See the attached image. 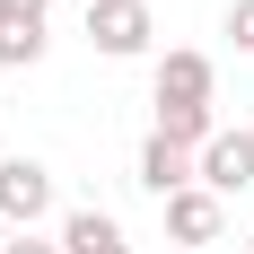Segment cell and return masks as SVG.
Segmentation results:
<instances>
[{
	"mask_svg": "<svg viewBox=\"0 0 254 254\" xmlns=\"http://www.w3.org/2000/svg\"><path fill=\"white\" fill-rule=\"evenodd\" d=\"M149 35H158L149 0H88V44H97L105 62H140Z\"/></svg>",
	"mask_w": 254,
	"mask_h": 254,
	"instance_id": "6da1fadb",
	"label": "cell"
},
{
	"mask_svg": "<svg viewBox=\"0 0 254 254\" xmlns=\"http://www.w3.org/2000/svg\"><path fill=\"white\" fill-rule=\"evenodd\" d=\"M53 210V167L44 158H0V219L9 228H35Z\"/></svg>",
	"mask_w": 254,
	"mask_h": 254,
	"instance_id": "7a4b0ae2",
	"label": "cell"
},
{
	"mask_svg": "<svg viewBox=\"0 0 254 254\" xmlns=\"http://www.w3.org/2000/svg\"><path fill=\"white\" fill-rule=\"evenodd\" d=\"M44 35H53V0H0V70L44 62Z\"/></svg>",
	"mask_w": 254,
	"mask_h": 254,
	"instance_id": "3957f363",
	"label": "cell"
},
{
	"mask_svg": "<svg viewBox=\"0 0 254 254\" xmlns=\"http://www.w3.org/2000/svg\"><path fill=\"white\" fill-rule=\"evenodd\" d=\"M193 176H202V193H219V202L246 193V184H254V131H219V140L193 158Z\"/></svg>",
	"mask_w": 254,
	"mask_h": 254,
	"instance_id": "277c9868",
	"label": "cell"
},
{
	"mask_svg": "<svg viewBox=\"0 0 254 254\" xmlns=\"http://www.w3.org/2000/svg\"><path fill=\"white\" fill-rule=\"evenodd\" d=\"M210 53H193V44H176V53H158V114L167 105H210Z\"/></svg>",
	"mask_w": 254,
	"mask_h": 254,
	"instance_id": "5b68a950",
	"label": "cell"
},
{
	"mask_svg": "<svg viewBox=\"0 0 254 254\" xmlns=\"http://www.w3.org/2000/svg\"><path fill=\"white\" fill-rule=\"evenodd\" d=\"M219 219H228V202L202 193V184H184L176 202H167V237H176V254H202L210 237H219Z\"/></svg>",
	"mask_w": 254,
	"mask_h": 254,
	"instance_id": "8992f818",
	"label": "cell"
},
{
	"mask_svg": "<svg viewBox=\"0 0 254 254\" xmlns=\"http://www.w3.org/2000/svg\"><path fill=\"white\" fill-rule=\"evenodd\" d=\"M140 184H149L158 202H176L184 184H202V176H193V149H176V140L149 131V140H140Z\"/></svg>",
	"mask_w": 254,
	"mask_h": 254,
	"instance_id": "52a82bcc",
	"label": "cell"
},
{
	"mask_svg": "<svg viewBox=\"0 0 254 254\" xmlns=\"http://www.w3.org/2000/svg\"><path fill=\"white\" fill-rule=\"evenodd\" d=\"M62 254H131L123 219H105V210H70L62 219Z\"/></svg>",
	"mask_w": 254,
	"mask_h": 254,
	"instance_id": "ba28073f",
	"label": "cell"
},
{
	"mask_svg": "<svg viewBox=\"0 0 254 254\" xmlns=\"http://www.w3.org/2000/svg\"><path fill=\"white\" fill-rule=\"evenodd\" d=\"M228 35H237V53H254V0H237V9H228Z\"/></svg>",
	"mask_w": 254,
	"mask_h": 254,
	"instance_id": "9c48e42d",
	"label": "cell"
},
{
	"mask_svg": "<svg viewBox=\"0 0 254 254\" xmlns=\"http://www.w3.org/2000/svg\"><path fill=\"white\" fill-rule=\"evenodd\" d=\"M9 254H62V246H44L35 228H18V237H9Z\"/></svg>",
	"mask_w": 254,
	"mask_h": 254,
	"instance_id": "30bf717a",
	"label": "cell"
},
{
	"mask_svg": "<svg viewBox=\"0 0 254 254\" xmlns=\"http://www.w3.org/2000/svg\"><path fill=\"white\" fill-rule=\"evenodd\" d=\"M9 237H18V228H9V219H0V254H9Z\"/></svg>",
	"mask_w": 254,
	"mask_h": 254,
	"instance_id": "8fae6325",
	"label": "cell"
}]
</instances>
